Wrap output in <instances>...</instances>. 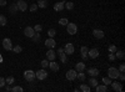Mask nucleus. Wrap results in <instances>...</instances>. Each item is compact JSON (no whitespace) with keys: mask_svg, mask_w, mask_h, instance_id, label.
Wrapping results in <instances>:
<instances>
[{"mask_svg":"<svg viewBox=\"0 0 125 92\" xmlns=\"http://www.w3.org/2000/svg\"><path fill=\"white\" fill-rule=\"evenodd\" d=\"M120 74V71L116 68V67H109L108 68V76L111 78V80H116L118 76Z\"/></svg>","mask_w":125,"mask_h":92,"instance_id":"nucleus-1","label":"nucleus"},{"mask_svg":"<svg viewBox=\"0 0 125 92\" xmlns=\"http://www.w3.org/2000/svg\"><path fill=\"white\" fill-rule=\"evenodd\" d=\"M66 31H68L69 35H75V34L78 33V26H76V24H74V23H68V25H66Z\"/></svg>","mask_w":125,"mask_h":92,"instance_id":"nucleus-2","label":"nucleus"},{"mask_svg":"<svg viewBox=\"0 0 125 92\" xmlns=\"http://www.w3.org/2000/svg\"><path fill=\"white\" fill-rule=\"evenodd\" d=\"M24 78L28 81V82H33L35 80V72L33 70H26L24 72Z\"/></svg>","mask_w":125,"mask_h":92,"instance_id":"nucleus-3","label":"nucleus"},{"mask_svg":"<svg viewBox=\"0 0 125 92\" xmlns=\"http://www.w3.org/2000/svg\"><path fill=\"white\" fill-rule=\"evenodd\" d=\"M76 75H78V71H76L75 68H71V70H68V71H66L65 77H66V80H69V81H74V80L76 78Z\"/></svg>","mask_w":125,"mask_h":92,"instance_id":"nucleus-4","label":"nucleus"},{"mask_svg":"<svg viewBox=\"0 0 125 92\" xmlns=\"http://www.w3.org/2000/svg\"><path fill=\"white\" fill-rule=\"evenodd\" d=\"M48 77V72L44 70V68H41V70H38V72H35V78H38V80H45Z\"/></svg>","mask_w":125,"mask_h":92,"instance_id":"nucleus-5","label":"nucleus"},{"mask_svg":"<svg viewBox=\"0 0 125 92\" xmlns=\"http://www.w3.org/2000/svg\"><path fill=\"white\" fill-rule=\"evenodd\" d=\"M74 51H75V47H74V45H73L71 42H68L64 46V52L66 55H73V54H74Z\"/></svg>","mask_w":125,"mask_h":92,"instance_id":"nucleus-6","label":"nucleus"},{"mask_svg":"<svg viewBox=\"0 0 125 92\" xmlns=\"http://www.w3.org/2000/svg\"><path fill=\"white\" fill-rule=\"evenodd\" d=\"M3 47H4L6 51L13 50V44H11V40H10L9 37H5V39L3 40Z\"/></svg>","mask_w":125,"mask_h":92,"instance_id":"nucleus-7","label":"nucleus"},{"mask_svg":"<svg viewBox=\"0 0 125 92\" xmlns=\"http://www.w3.org/2000/svg\"><path fill=\"white\" fill-rule=\"evenodd\" d=\"M88 56H89L90 59H98V57H99V50H98L96 47L88 50Z\"/></svg>","mask_w":125,"mask_h":92,"instance_id":"nucleus-8","label":"nucleus"},{"mask_svg":"<svg viewBox=\"0 0 125 92\" xmlns=\"http://www.w3.org/2000/svg\"><path fill=\"white\" fill-rule=\"evenodd\" d=\"M45 46H46L48 49H54V47L56 46V41L54 40V37L46 39V40H45Z\"/></svg>","mask_w":125,"mask_h":92,"instance_id":"nucleus-9","label":"nucleus"},{"mask_svg":"<svg viewBox=\"0 0 125 92\" xmlns=\"http://www.w3.org/2000/svg\"><path fill=\"white\" fill-rule=\"evenodd\" d=\"M65 0H62V1H58L54 4V10L55 11H62V10L65 9Z\"/></svg>","mask_w":125,"mask_h":92,"instance_id":"nucleus-10","label":"nucleus"},{"mask_svg":"<svg viewBox=\"0 0 125 92\" xmlns=\"http://www.w3.org/2000/svg\"><path fill=\"white\" fill-rule=\"evenodd\" d=\"M16 6H18V9L20 10V11H25V10L28 9V4H26V1H24V0H18Z\"/></svg>","mask_w":125,"mask_h":92,"instance_id":"nucleus-11","label":"nucleus"},{"mask_svg":"<svg viewBox=\"0 0 125 92\" xmlns=\"http://www.w3.org/2000/svg\"><path fill=\"white\" fill-rule=\"evenodd\" d=\"M24 34H25V36L26 37H33V35L35 34V30H34V27H31V26H26L25 27V30H24Z\"/></svg>","mask_w":125,"mask_h":92,"instance_id":"nucleus-12","label":"nucleus"},{"mask_svg":"<svg viewBox=\"0 0 125 92\" xmlns=\"http://www.w3.org/2000/svg\"><path fill=\"white\" fill-rule=\"evenodd\" d=\"M55 57H56L55 51H54L53 49H49V50L46 51V59H48L49 61H54V60H55Z\"/></svg>","mask_w":125,"mask_h":92,"instance_id":"nucleus-13","label":"nucleus"},{"mask_svg":"<svg viewBox=\"0 0 125 92\" xmlns=\"http://www.w3.org/2000/svg\"><path fill=\"white\" fill-rule=\"evenodd\" d=\"M110 85H111V87H113L114 91H118V92H121L123 91V85L120 82H118V81H114V82L111 81Z\"/></svg>","mask_w":125,"mask_h":92,"instance_id":"nucleus-14","label":"nucleus"},{"mask_svg":"<svg viewBox=\"0 0 125 92\" xmlns=\"http://www.w3.org/2000/svg\"><path fill=\"white\" fill-rule=\"evenodd\" d=\"M99 74H100V71H99L96 67H90V68H88V75H90L91 77H96V76H99Z\"/></svg>","mask_w":125,"mask_h":92,"instance_id":"nucleus-15","label":"nucleus"},{"mask_svg":"<svg viewBox=\"0 0 125 92\" xmlns=\"http://www.w3.org/2000/svg\"><path fill=\"white\" fill-rule=\"evenodd\" d=\"M93 35L95 36L96 39H103L104 36H105V34H104V31H103V30H99V29L93 30Z\"/></svg>","mask_w":125,"mask_h":92,"instance_id":"nucleus-16","label":"nucleus"},{"mask_svg":"<svg viewBox=\"0 0 125 92\" xmlns=\"http://www.w3.org/2000/svg\"><path fill=\"white\" fill-rule=\"evenodd\" d=\"M49 67H50V70H51V71H54V72L59 71V68H60L59 64H58V62H55V61H50V62H49Z\"/></svg>","mask_w":125,"mask_h":92,"instance_id":"nucleus-17","label":"nucleus"},{"mask_svg":"<svg viewBox=\"0 0 125 92\" xmlns=\"http://www.w3.org/2000/svg\"><path fill=\"white\" fill-rule=\"evenodd\" d=\"M95 90H96V92H106V91H108V86L104 85V84H103V85H99V84H98V85L95 86Z\"/></svg>","mask_w":125,"mask_h":92,"instance_id":"nucleus-18","label":"nucleus"},{"mask_svg":"<svg viewBox=\"0 0 125 92\" xmlns=\"http://www.w3.org/2000/svg\"><path fill=\"white\" fill-rule=\"evenodd\" d=\"M36 5H38V8L45 9V8H48V0H38Z\"/></svg>","mask_w":125,"mask_h":92,"instance_id":"nucleus-19","label":"nucleus"},{"mask_svg":"<svg viewBox=\"0 0 125 92\" xmlns=\"http://www.w3.org/2000/svg\"><path fill=\"white\" fill-rule=\"evenodd\" d=\"M80 52H81V57L84 59V60L88 59V47H86V46H83V47L80 49Z\"/></svg>","mask_w":125,"mask_h":92,"instance_id":"nucleus-20","label":"nucleus"},{"mask_svg":"<svg viewBox=\"0 0 125 92\" xmlns=\"http://www.w3.org/2000/svg\"><path fill=\"white\" fill-rule=\"evenodd\" d=\"M114 55H115V57H116V59H121V60L125 57V52H124L123 50H116Z\"/></svg>","mask_w":125,"mask_h":92,"instance_id":"nucleus-21","label":"nucleus"},{"mask_svg":"<svg viewBox=\"0 0 125 92\" xmlns=\"http://www.w3.org/2000/svg\"><path fill=\"white\" fill-rule=\"evenodd\" d=\"M85 67H86V66H85L84 62H78V64L75 65V70L78 71V72H79V71H84Z\"/></svg>","mask_w":125,"mask_h":92,"instance_id":"nucleus-22","label":"nucleus"},{"mask_svg":"<svg viewBox=\"0 0 125 92\" xmlns=\"http://www.w3.org/2000/svg\"><path fill=\"white\" fill-rule=\"evenodd\" d=\"M79 91H81V92H90V86L85 85V84H81L80 87H79Z\"/></svg>","mask_w":125,"mask_h":92,"instance_id":"nucleus-23","label":"nucleus"},{"mask_svg":"<svg viewBox=\"0 0 125 92\" xmlns=\"http://www.w3.org/2000/svg\"><path fill=\"white\" fill-rule=\"evenodd\" d=\"M59 59H60V61H61L62 64H66V62H68V55H66L65 52L59 54Z\"/></svg>","mask_w":125,"mask_h":92,"instance_id":"nucleus-24","label":"nucleus"},{"mask_svg":"<svg viewBox=\"0 0 125 92\" xmlns=\"http://www.w3.org/2000/svg\"><path fill=\"white\" fill-rule=\"evenodd\" d=\"M18 6H16V4H11V5H10L9 6V11H10V14H16V11H18Z\"/></svg>","mask_w":125,"mask_h":92,"instance_id":"nucleus-25","label":"nucleus"},{"mask_svg":"<svg viewBox=\"0 0 125 92\" xmlns=\"http://www.w3.org/2000/svg\"><path fill=\"white\" fill-rule=\"evenodd\" d=\"M98 84H99V82H98V80H96L95 77H91V78L89 80V86H90V87H95Z\"/></svg>","mask_w":125,"mask_h":92,"instance_id":"nucleus-26","label":"nucleus"},{"mask_svg":"<svg viewBox=\"0 0 125 92\" xmlns=\"http://www.w3.org/2000/svg\"><path fill=\"white\" fill-rule=\"evenodd\" d=\"M5 82H6L8 85H13V84L15 82V78H14L13 76H8V77L5 78Z\"/></svg>","mask_w":125,"mask_h":92,"instance_id":"nucleus-27","label":"nucleus"},{"mask_svg":"<svg viewBox=\"0 0 125 92\" xmlns=\"http://www.w3.org/2000/svg\"><path fill=\"white\" fill-rule=\"evenodd\" d=\"M8 24V20L4 15H0V26H5Z\"/></svg>","mask_w":125,"mask_h":92,"instance_id":"nucleus-28","label":"nucleus"},{"mask_svg":"<svg viewBox=\"0 0 125 92\" xmlns=\"http://www.w3.org/2000/svg\"><path fill=\"white\" fill-rule=\"evenodd\" d=\"M85 74L84 72H83V71H79V72H78V75H76V78L78 80H80V81H84L85 80Z\"/></svg>","mask_w":125,"mask_h":92,"instance_id":"nucleus-29","label":"nucleus"},{"mask_svg":"<svg viewBox=\"0 0 125 92\" xmlns=\"http://www.w3.org/2000/svg\"><path fill=\"white\" fill-rule=\"evenodd\" d=\"M13 51H14V52H15V54H20V52H21V51H23V47H21V46H20V45H16V46H13Z\"/></svg>","mask_w":125,"mask_h":92,"instance_id":"nucleus-30","label":"nucleus"},{"mask_svg":"<svg viewBox=\"0 0 125 92\" xmlns=\"http://www.w3.org/2000/svg\"><path fill=\"white\" fill-rule=\"evenodd\" d=\"M64 5H65V9H68V10H73V9H74V3H73V1H68Z\"/></svg>","mask_w":125,"mask_h":92,"instance_id":"nucleus-31","label":"nucleus"},{"mask_svg":"<svg viewBox=\"0 0 125 92\" xmlns=\"http://www.w3.org/2000/svg\"><path fill=\"white\" fill-rule=\"evenodd\" d=\"M68 23H69V21H68V19H66V17H61V19L59 20V24H60L61 26H66Z\"/></svg>","mask_w":125,"mask_h":92,"instance_id":"nucleus-32","label":"nucleus"},{"mask_svg":"<svg viewBox=\"0 0 125 92\" xmlns=\"http://www.w3.org/2000/svg\"><path fill=\"white\" fill-rule=\"evenodd\" d=\"M103 84L104 85H106V86H109L110 84H111V78L108 76V77H103Z\"/></svg>","mask_w":125,"mask_h":92,"instance_id":"nucleus-33","label":"nucleus"},{"mask_svg":"<svg viewBox=\"0 0 125 92\" xmlns=\"http://www.w3.org/2000/svg\"><path fill=\"white\" fill-rule=\"evenodd\" d=\"M55 35H56V31H55L54 29H49V30H48V36H49V37H54Z\"/></svg>","mask_w":125,"mask_h":92,"instance_id":"nucleus-34","label":"nucleus"},{"mask_svg":"<svg viewBox=\"0 0 125 92\" xmlns=\"http://www.w3.org/2000/svg\"><path fill=\"white\" fill-rule=\"evenodd\" d=\"M31 40H33L34 42H38L39 40H40V34H39V33H35V34L33 35V37H31Z\"/></svg>","mask_w":125,"mask_h":92,"instance_id":"nucleus-35","label":"nucleus"},{"mask_svg":"<svg viewBox=\"0 0 125 92\" xmlns=\"http://www.w3.org/2000/svg\"><path fill=\"white\" fill-rule=\"evenodd\" d=\"M40 65H41V67H43V68L48 67V66H49V60H48V59L43 60V61H41V62H40Z\"/></svg>","mask_w":125,"mask_h":92,"instance_id":"nucleus-36","label":"nucleus"},{"mask_svg":"<svg viewBox=\"0 0 125 92\" xmlns=\"http://www.w3.org/2000/svg\"><path fill=\"white\" fill-rule=\"evenodd\" d=\"M11 91H13V92H23L24 88L20 87V86H15V87H11Z\"/></svg>","mask_w":125,"mask_h":92,"instance_id":"nucleus-37","label":"nucleus"},{"mask_svg":"<svg viewBox=\"0 0 125 92\" xmlns=\"http://www.w3.org/2000/svg\"><path fill=\"white\" fill-rule=\"evenodd\" d=\"M108 50H109V52H111V54H115V51L118 50V47H116L115 45H110Z\"/></svg>","mask_w":125,"mask_h":92,"instance_id":"nucleus-38","label":"nucleus"},{"mask_svg":"<svg viewBox=\"0 0 125 92\" xmlns=\"http://www.w3.org/2000/svg\"><path fill=\"white\" fill-rule=\"evenodd\" d=\"M34 30H35V33H40L41 30H43V26H41L40 24H36V25L34 26Z\"/></svg>","mask_w":125,"mask_h":92,"instance_id":"nucleus-39","label":"nucleus"},{"mask_svg":"<svg viewBox=\"0 0 125 92\" xmlns=\"http://www.w3.org/2000/svg\"><path fill=\"white\" fill-rule=\"evenodd\" d=\"M5 85H6V82H5V78H4V77H0V88H3Z\"/></svg>","mask_w":125,"mask_h":92,"instance_id":"nucleus-40","label":"nucleus"},{"mask_svg":"<svg viewBox=\"0 0 125 92\" xmlns=\"http://www.w3.org/2000/svg\"><path fill=\"white\" fill-rule=\"evenodd\" d=\"M36 10H38V5H36V4H33V5L30 6V11H31V13L36 11Z\"/></svg>","mask_w":125,"mask_h":92,"instance_id":"nucleus-41","label":"nucleus"},{"mask_svg":"<svg viewBox=\"0 0 125 92\" xmlns=\"http://www.w3.org/2000/svg\"><path fill=\"white\" fill-rule=\"evenodd\" d=\"M108 57H109V61H114V60L116 59V57H115V55H114V54H111V52L108 55Z\"/></svg>","mask_w":125,"mask_h":92,"instance_id":"nucleus-42","label":"nucleus"},{"mask_svg":"<svg viewBox=\"0 0 125 92\" xmlns=\"http://www.w3.org/2000/svg\"><path fill=\"white\" fill-rule=\"evenodd\" d=\"M119 71H120V72H125V65L124 64H121L120 66H119V68H118Z\"/></svg>","mask_w":125,"mask_h":92,"instance_id":"nucleus-43","label":"nucleus"},{"mask_svg":"<svg viewBox=\"0 0 125 92\" xmlns=\"http://www.w3.org/2000/svg\"><path fill=\"white\" fill-rule=\"evenodd\" d=\"M118 77L120 78V81H124V80H125V75H124V72H120Z\"/></svg>","mask_w":125,"mask_h":92,"instance_id":"nucleus-44","label":"nucleus"},{"mask_svg":"<svg viewBox=\"0 0 125 92\" xmlns=\"http://www.w3.org/2000/svg\"><path fill=\"white\" fill-rule=\"evenodd\" d=\"M6 5V0H0V6H5Z\"/></svg>","mask_w":125,"mask_h":92,"instance_id":"nucleus-45","label":"nucleus"},{"mask_svg":"<svg viewBox=\"0 0 125 92\" xmlns=\"http://www.w3.org/2000/svg\"><path fill=\"white\" fill-rule=\"evenodd\" d=\"M61 52H64V49H62V47H59V49H58V54H61Z\"/></svg>","mask_w":125,"mask_h":92,"instance_id":"nucleus-46","label":"nucleus"},{"mask_svg":"<svg viewBox=\"0 0 125 92\" xmlns=\"http://www.w3.org/2000/svg\"><path fill=\"white\" fill-rule=\"evenodd\" d=\"M5 90H6V91H11V87H10V85H8V86L5 87Z\"/></svg>","mask_w":125,"mask_h":92,"instance_id":"nucleus-47","label":"nucleus"}]
</instances>
